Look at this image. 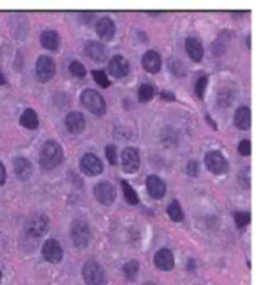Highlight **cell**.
<instances>
[{"mask_svg":"<svg viewBox=\"0 0 262 285\" xmlns=\"http://www.w3.org/2000/svg\"><path fill=\"white\" fill-rule=\"evenodd\" d=\"M62 157H64V152L61 146L55 140H48L41 148L39 163L44 169L50 170L58 166L62 161Z\"/></svg>","mask_w":262,"mask_h":285,"instance_id":"obj_1","label":"cell"},{"mask_svg":"<svg viewBox=\"0 0 262 285\" xmlns=\"http://www.w3.org/2000/svg\"><path fill=\"white\" fill-rule=\"evenodd\" d=\"M24 230L28 236L42 237L49 230V219L42 213L32 214L25 222Z\"/></svg>","mask_w":262,"mask_h":285,"instance_id":"obj_2","label":"cell"},{"mask_svg":"<svg viewBox=\"0 0 262 285\" xmlns=\"http://www.w3.org/2000/svg\"><path fill=\"white\" fill-rule=\"evenodd\" d=\"M81 101L85 108H87L89 112H92L95 115L102 116L106 112V104L103 96L94 89H85L81 94Z\"/></svg>","mask_w":262,"mask_h":285,"instance_id":"obj_3","label":"cell"},{"mask_svg":"<svg viewBox=\"0 0 262 285\" xmlns=\"http://www.w3.org/2000/svg\"><path fill=\"white\" fill-rule=\"evenodd\" d=\"M71 235L75 247L79 250L87 247L90 241V230L88 224L82 220H75L72 223Z\"/></svg>","mask_w":262,"mask_h":285,"instance_id":"obj_4","label":"cell"},{"mask_svg":"<svg viewBox=\"0 0 262 285\" xmlns=\"http://www.w3.org/2000/svg\"><path fill=\"white\" fill-rule=\"evenodd\" d=\"M82 274L87 285H105L106 283L104 269L95 261H88L87 263H85Z\"/></svg>","mask_w":262,"mask_h":285,"instance_id":"obj_5","label":"cell"},{"mask_svg":"<svg viewBox=\"0 0 262 285\" xmlns=\"http://www.w3.org/2000/svg\"><path fill=\"white\" fill-rule=\"evenodd\" d=\"M206 165L211 173L221 175L227 172L229 165L225 157L219 151H211L206 155Z\"/></svg>","mask_w":262,"mask_h":285,"instance_id":"obj_6","label":"cell"},{"mask_svg":"<svg viewBox=\"0 0 262 285\" xmlns=\"http://www.w3.org/2000/svg\"><path fill=\"white\" fill-rule=\"evenodd\" d=\"M94 196L101 204L110 206L116 198V190L108 182H101L94 187Z\"/></svg>","mask_w":262,"mask_h":285,"instance_id":"obj_7","label":"cell"},{"mask_svg":"<svg viewBox=\"0 0 262 285\" xmlns=\"http://www.w3.org/2000/svg\"><path fill=\"white\" fill-rule=\"evenodd\" d=\"M36 74L41 82H48L56 74V65L48 56H41L36 61Z\"/></svg>","mask_w":262,"mask_h":285,"instance_id":"obj_8","label":"cell"},{"mask_svg":"<svg viewBox=\"0 0 262 285\" xmlns=\"http://www.w3.org/2000/svg\"><path fill=\"white\" fill-rule=\"evenodd\" d=\"M79 168L87 176H97L103 172V164L94 154H85L79 162Z\"/></svg>","mask_w":262,"mask_h":285,"instance_id":"obj_9","label":"cell"},{"mask_svg":"<svg viewBox=\"0 0 262 285\" xmlns=\"http://www.w3.org/2000/svg\"><path fill=\"white\" fill-rule=\"evenodd\" d=\"M140 154L134 147H126L122 153V165L126 173L133 174L140 168Z\"/></svg>","mask_w":262,"mask_h":285,"instance_id":"obj_10","label":"cell"},{"mask_svg":"<svg viewBox=\"0 0 262 285\" xmlns=\"http://www.w3.org/2000/svg\"><path fill=\"white\" fill-rule=\"evenodd\" d=\"M44 259L52 264L59 263L62 259V248L54 238L47 239L43 246Z\"/></svg>","mask_w":262,"mask_h":285,"instance_id":"obj_11","label":"cell"},{"mask_svg":"<svg viewBox=\"0 0 262 285\" xmlns=\"http://www.w3.org/2000/svg\"><path fill=\"white\" fill-rule=\"evenodd\" d=\"M108 72L115 78L127 76V74L129 73V62L121 55L114 56L108 62Z\"/></svg>","mask_w":262,"mask_h":285,"instance_id":"obj_12","label":"cell"},{"mask_svg":"<svg viewBox=\"0 0 262 285\" xmlns=\"http://www.w3.org/2000/svg\"><path fill=\"white\" fill-rule=\"evenodd\" d=\"M65 126L72 134H81L86 126V121L83 114L78 112H71L65 118Z\"/></svg>","mask_w":262,"mask_h":285,"instance_id":"obj_13","label":"cell"},{"mask_svg":"<svg viewBox=\"0 0 262 285\" xmlns=\"http://www.w3.org/2000/svg\"><path fill=\"white\" fill-rule=\"evenodd\" d=\"M116 27L110 17H103L96 24V32L105 42H111L115 36Z\"/></svg>","mask_w":262,"mask_h":285,"instance_id":"obj_14","label":"cell"},{"mask_svg":"<svg viewBox=\"0 0 262 285\" xmlns=\"http://www.w3.org/2000/svg\"><path fill=\"white\" fill-rule=\"evenodd\" d=\"M142 65L143 68L151 74H156L159 72L162 66L161 56L155 50H149L142 57Z\"/></svg>","mask_w":262,"mask_h":285,"instance_id":"obj_15","label":"cell"},{"mask_svg":"<svg viewBox=\"0 0 262 285\" xmlns=\"http://www.w3.org/2000/svg\"><path fill=\"white\" fill-rule=\"evenodd\" d=\"M146 187L150 196L155 199L162 198L165 195V191H167L164 182L159 179L157 175H150L149 177H147Z\"/></svg>","mask_w":262,"mask_h":285,"instance_id":"obj_16","label":"cell"},{"mask_svg":"<svg viewBox=\"0 0 262 285\" xmlns=\"http://www.w3.org/2000/svg\"><path fill=\"white\" fill-rule=\"evenodd\" d=\"M85 53L87 54L90 59L97 62H102L106 59V48L103 44L96 41H89L85 45Z\"/></svg>","mask_w":262,"mask_h":285,"instance_id":"obj_17","label":"cell"},{"mask_svg":"<svg viewBox=\"0 0 262 285\" xmlns=\"http://www.w3.org/2000/svg\"><path fill=\"white\" fill-rule=\"evenodd\" d=\"M154 263L162 271H171L174 267L173 253L168 248H161L155 254Z\"/></svg>","mask_w":262,"mask_h":285,"instance_id":"obj_18","label":"cell"},{"mask_svg":"<svg viewBox=\"0 0 262 285\" xmlns=\"http://www.w3.org/2000/svg\"><path fill=\"white\" fill-rule=\"evenodd\" d=\"M14 168L17 177L21 181H27L32 175V165L25 157H16L14 161Z\"/></svg>","mask_w":262,"mask_h":285,"instance_id":"obj_19","label":"cell"},{"mask_svg":"<svg viewBox=\"0 0 262 285\" xmlns=\"http://www.w3.org/2000/svg\"><path fill=\"white\" fill-rule=\"evenodd\" d=\"M235 125L241 130H247L251 125V111L247 106L239 107L235 114Z\"/></svg>","mask_w":262,"mask_h":285,"instance_id":"obj_20","label":"cell"},{"mask_svg":"<svg viewBox=\"0 0 262 285\" xmlns=\"http://www.w3.org/2000/svg\"><path fill=\"white\" fill-rule=\"evenodd\" d=\"M185 49L190 58L194 61H200L203 57L202 44L194 37H187L185 41Z\"/></svg>","mask_w":262,"mask_h":285,"instance_id":"obj_21","label":"cell"},{"mask_svg":"<svg viewBox=\"0 0 262 285\" xmlns=\"http://www.w3.org/2000/svg\"><path fill=\"white\" fill-rule=\"evenodd\" d=\"M41 43L44 48L48 50H57L59 47L60 38L55 30H45L41 35Z\"/></svg>","mask_w":262,"mask_h":285,"instance_id":"obj_22","label":"cell"},{"mask_svg":"<svg viewBox=\"0 0 262 285\" xmlns=\"http://www.w3.org/2000/svg\"><path fill=\"white\" fill-rule=\"evenodd\" d=\"M19 122L20 125H22V126L28 129H36L39 125L36 112L30 110V108H27V110H25L24 113L21 114Z\"/></svg>","mask_w":262,"mask_h":285,"instance_id":"obj_23","label":"cell"},{"mask_svg":"<svg viewBox=\"0 0 262 285\" xmlns=\"http://www.w3.org/2000/svg\"><path fill=\"white\" fill-rule=\"evenodd\" d=\"M140 270V264L138 261L132 260L127 262V263H125L124 267H123V272H124V275L126 277V280L128 281H134L136 275H138Z\"/></svg>","mask_w":262,"mask_h":285,"instance_id":"obj_24","label":"cell"},{"mask_svg":"<svg viewBox=\"0 0 262 285\" xmlns=\"http://www.w3.org/2000/svg\"><path fill=\"white\" fill-rule=\"evenodd\" d=\"M122 187L126 202L130 205H138L140 203V198L138 193L133 190V187L130 186L126 181H122Z\"/></svg>","mask_w":262,"mask_h":285,"instance_id":"obj_25","label":"cell"},{"mask_svg":"<svg viewBox=\"0 0 262 285\" xmlns=\"http://www.w3.org/2000/svg\"><path fill=\"white\" fill-rule=\"evenodd\" d=\"M169 218L174 222H181L184 219V213L181 208V205L178 201H173L168 207Z\"/></svg>","mask_w":262,"mask_h":285,"instance_id":"obj_26","label":"cell"},{"mask_svg":"<svg viewBox=\"0 0 262 285\" xmlns=\"http://www.w3.org/2000/svg\"><path fill=\"white\" fill-rule=\"evenodd\" d=\"M169 68L170 70L178 77H183L186 74V67L183 64V61L176 58H171L169 60Z\"/></svg>","mask_w":262,"mask_h":285,"instance_id":"obj_27","label":"cell"},{"mask_svg":"<svg viewBox=\"0 0 262 285\" xmlns=\"http://www.w3.org/2000/svg\"><path fill=\"white\" fill-rule=\"evenodd\" d=\"M154 95V88L150 84L142 85L139 89V100L141 102H147L153 98Z\"/></svg>","mask_w":262,"mask_h":285,"instance_id":"obj_28","label":"cell"},{"mask_svg":"<svg viewBox=\"0 0 262 285\" xmlns=\"http://www.w3.org/2000/svg\"><path fill=\"white\" fill-rule=\"evenodd\" d=\"M251 221V215L249 212H237L235 213V222L239 229L247 226Z\"/></svg>","mask_w":262,"mask_h":285,"instance_id":"obj_29","label":"cell"},{"mask_svg":"<svg viewBox=\"0 0 262 285\" xmlns=\"http://www.w3.org/2000/svg\"><path fill=\"white\" fill-rule=\"evenodd\" d=\"M70 72L72 73V75L78 78H83L85 77V75H86V69H85V67L77 60L72 61V64L70 65Z\"/></svg>","mask_w":262,"mask_h":285,"instance_id":"obj_30","label":"cell"},{"mask_svg":"<svg viewBox=\"0 0 262 285\" xmlns=\"http://www.w3.org/2000/svg\"><path fill=\"white\" fill-rule=\"evenodd\" d=\"M92 75L95 79V82L97 83L101 87L106 88L110 86V81H108L106 74L103 70H93Z\"/></svg>","mask_w":262,"mask_h":285,"instance_id":"obj_31","label":"cell"},{"mask_svg":"<svg viewBox=\"0 0 262 285\" xmlns=\"http://www.w3.org/2000/svg\"><path fill=\"white\" fill-rule=\"evenodd\" d=\"M208 85V78L206 76L200 77L195 83V94L200 99H203L204 92H206V87Z\"/></svg>","mask_w":262,"mask_h":285,"instance_id":"obj_32","label":"cell"},{"mask_svg":"<svg viewBox=\"0 0 262 285\" xmlns=\"http://www.w3.org/2000/svg\"><path fill=\"white\" fill-rule=\"evenodd\" d=\"M238 151L242 156H248L251 153V142L249 139H243L238 146Z\"/></svg>","mask_w":262,"mask_h":285,"instance_id":"obj_33","label":"cell"},{"mask_svg":"<svg viewBox=\"0 0 262 285\" xmlns=\"http://www.w3.org/2000/svg\"><path fill=\"white\" fill-rule=\"evenodd\" d=\"M105 154H106V158L108 159V162H110L112 165H115L116 164V155H117L115 146H114V145L106 146Z\"/></svg>","mask_w":262,"mask_h":285,"instance_id":"obj_34","label":"cell"},{"mask_svg":"<svg viewBox=\"0 0 262 285\" xmlns=\"http://www.w3.org/2000/svg\"><path fill=\"white\" fill-rule=\"evenodd\" d=\"M199 169H200V165L198 164L195 161H191L186 166V173L187 175L192 176V177H195L199 174Z\"/></svg>","mask_w":262,"mask_h":285,"instance_id":"obj_35","label":"cell"},{"mask_svg":"<svg viewBox=\"0 0 262 285\" xmlns=\"http://www.w3.org/2000/svg\"><path fill=\"white\" fill-rule=\"evenodd\" d=\"M6 182V169L5 165L0 162V185H4Z\"/></svg>","mask_w":262,"mask_h":285,"instance_id":"obj_36","label":"cell"},{"mask_svg":"<svg viewBox=\"0 0 262 285\" xmlns=\"http://www.w3.org/2000/svg\"><path fill=\"white\" fill-rule=\"evenodd\" d=\"M161 96H162V98H163V99H168V100H175V96H174V94L170 93V92H163V93L161 94Z\"/></svg>","mask_w":262,"mask_h":285,"instance_id":"obj_37","label":"cell"},{"mask_svg":"<svg viewBox=\"0 0 262 285\" xmlns=\"http://www.w3.org/2000/svg\"><path fill=\"white\" fill-rule=\"evenodd\" d=\"M4 84H6V78L4 76L2 69H0V85H4Z\"/></svg>","mask_w":262,"mask_h":285,"instance_id":"obj_38","label":"cell"},{"mask_svg":"<svg viewBox=\"0 0 262 285\" xmlns=\"http://www.w3.org/2000/svg\"><path fill=\"white\" fill-rule=\"evenodd\" d=\"M2 277H3V273H2V271H0V281H2Z\"/></svg>","mask_w":262,"mask_h":285,"instance_id":"obj_39","label":"cell"},{"mask_svg":"<svg viewBox=\"0 0 262 285\" xmlns=\"http://www.w3.org/2000/svg\"><path fill=\"white\" fill-rule=\"evenodd\" d=\"M145 285H155V284H153V283H147V284H145Z\"/></svg>","mask_w":262,"mask_h":285,"instance_id":"obj_40","label":"cell"}]
</instances>
